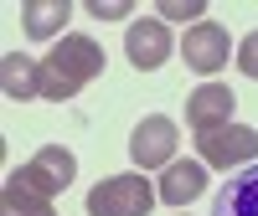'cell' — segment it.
Listing matches in <instances>:
<instances>
[{
  "label": "cell",
  "mask_w": 258,
  "mask_h": 216,
  "mask_svg": "<svg viewBox=\"0 0 258 216\" xmlns=\"http://www.w3.org/2000/svg\"><path fill=\"white\" fill-rule=\"evenodd\" d=\"M103 62H109V57H103V47H98L88 31H68L47 57H41V98H47V103L78 98L103 72Z\"/></svg>",
  "instance_id": "cell-1"
},
{
  "label": "cell",
  "mask_w": 258,
  "mask_h": 216,
  "mask_svg": "<svg viewBox=\"0 0 258 216\" xmlns=\"http://www.w3.org/2000/svg\"><path fill=\"white\" fill-rule=\"evenodd\" d=\"M160 201V185L140 175V170H124V175H103L88 190V216H150Z\"/></svg>",
  "instance_id": "cell-2"
},
{
  "label": "cell",
  "mask_w": 258,
  "mask_h": 216,
  "mask_svg": "<svg viewBox=\"0 0 258 216\" xmlns=\"http://www.w3.org/2000/svg\"><path fill=\"white\" fill-rule=\"evenodd\" d=\"M176 144H181L176 119H165V114H145V119L135 124V134H129V160H135L140 175H150V170H170V165L181 160Z\"/></svg>",
  "instance_id": "cell-3"
},
{
  "label": "cell",
  "mask_w": 258,
  "mask_h": 216,
  "mask_svg": "<svg viewBox=\"0 0 258 216\" xmlns=\"http://www.w3.org/2000/svg\"><path fill=\"white\" fill-rule=\"evenodd\" d=\"M11 175L21 180V185H31L36 196H47V201H57L62 190H68L73 180H78V155L68 144H41L36 155L26 160V165H16Z\"/></svg>",
  "instance_id": "cell-4"
},
{
  "label": "cell",
  "mask_w": 258,
  "mask_h": 216,
  "mask_svg": "<svg viewBox=\"0 0 258 216\" xmlns=\"http://www.w3.org/2000/svg\"><path fill=\"white\" fill-rule=\"evenodd\" d=\"M197 155H202V165L207 170H248V165H258V129H248V124H227V129H217V134H202L197 139Z\"/></svg>",
  "instance_id": "cell-5"
},
{
  "label": "cell",
  "mask_w": 258,
  "mask_h": 216,
  "mask_svg": "<svg viewBox=\"0 0 258 216\" xmlns=\"http://www.w3.org/2000/svg\"><path fill=\"white\" fill-rule=\"evenodd\" d=\"M181 57H186L191 72H202V77L212 82V72H222L227 57H238V47H232L227 26H217V21H202V26H191V31L181 36Z\"/></svg>",
  "instance_id": "cell-6"
},
{
  "label": "cell",
  "mask_w": 258,
  "mask_h": 216,
  "mask_svg": "<svg viewBox=\"0 0 258 216\" xmlns=\"http://www.w3.org/2000/svg\"><path fill=\"white\" fill-rule=\"evenodd\" d=\"M232 114H238V98H232L227 82H202V88L186 98V129L197 139L202 134H217V129H227V124H238Z\"/></svg>",
  "instance_id": "cell-7"
},
{
  "label": "cell",
  "mask_w": 258,
  "mask_h": 216,
  "mask_svg": "<svg viewBox=\"0 0 258 216\" xmlns=\"http://www.w3.org/2000/svg\"><path fill=\"white\" fill-rule=\"evenodd\" d=\"M170 47H176V41H170V26L155 16H140V21H129V31H124V57L135 62L140 72H155V67H165L170 62Z\"/></svg>",
  "instance_id": "cell-8"
},
{
  "label": "cell",
  "mask_w": 258,
  "mask_h": 216,
  "mask_svg": "<svg viewBox=\"0 0 258 216\" xmlns=\"http://www.w3.org/2000/svg\"><path fill=\"white\" fill-rule=\"evenodd\" d=\"M155 185H160V201L181 211V206H191V201L207 190V165H202V160H176L170 170H160Z\"/></svg>",
  "instance_id": "cell-9"
},
{
  "label": "cell",
  "mask_w": 258,
  "mask_h": 216,
  "mask_svg": "<svg viewBox=\"0 0 258 216\" xmlns=\"http://www.w3.org/2000/svg\"><path fill=\"white\" fill-rule=\"evenodd\" d=\"M0 88H6L11 103L41 98V62L26 57V52H6V57H0Z\"/></svg>",
  "instance_id": "cell-10"
},
{
  "label": "cell",
  "mask_w": 258,
  "mask_h": 216,
  "mask_svg": "<svg viewBox=\"0 0 258 216\" xmlns=\"http://www.w3.org/2000/svg\"><path fill=\"white\" fill-rule=\"evenodd\" d=\"M68 16H73L68 0H26V6H21V26H26L31 41H52V47H57V41L68 36V31H62Z\"/></svg>",
  "instance_id": "cell-11"
},
{
  "label": "cell",
  "mask_w": 258,
  "mask_h": 216,
  "mask_svg": "<svg viewBox=\"0 0 258 216\" xmlns=\"http://www.w3.org/2000/svg\"><path fill=\"white\" fill-rule=\"evenodd\" d=\"M212 216H258V165L227 175V185L212 196Z\"/></svg>",
  "instance_id": "cell-12"
},
{
  "label": "cell",
  "mask_w": 258,
  "mask_h": 216,
  "mask_svg": "<svg viewBox=\"0 0 258 216\" xmlns=\"http://www.w3.org/2000/svg\"><path fill=\"white\" fill-rule=\"evenodd\" d=\"M0 216H57V206L47 196H36L31 185H21L16 175H6V185H0Z\"/></svg>",
  "instance_id": "cell-13"
},
{
  "label": "cell",
  "mask_w": 258,
  "mask_h": 216,
  "mask_svg": "<svg viewBox=\"0 0 258 216\" xmlns=\"http://www.w3.org/2000/svg\"><path fill=\"white\" fill-rule=\"evenodd\" d=\"M155 16H160V21H197V26H202L207 6H202V0H160Z\"/></svg>",
  "instance_id": "cell-14"
},
{
  "label": "cell",
  "mask_w": 258,
  "mask_h": 216,
  "mask_svg": "<svg viewBox=\"0 0 258 216\" xmlns=\"http://www.w3.org/2000/svg\"><path fill=\"white\" fill-rule=\"evenodd\" d=\"M88 16L93 21H129L135 6H129V0H88Z\"/></svg>",
  "instance_id": "cell-15"
},
{
  "label": "cell",
  "mask_w": 258,
  "mask_h": 216,
  "mask_svg": "<svg viewBox=\"0 0 258 216\" xmlns=\"http://www.w3.org/2000/svg\"><path fill=\"white\" fill-rule=\"evenodd\" d=\"M238 72L258 82V31H248V36L238 41Z\"/></svg>",
  "instance_id": "cell-16"
},
{
  "label": "cell",
  "mask_w": 258,
  "mask_h": 216,
  "mask_svg": "<svg viewBox=\"0 0 258 216\" xmlns=\"http://www.w3.org/2000/svg\"><path fill=\"white\" fill-rule=\"evenodd\" d=\"M176 216H191V211H176Z\"/></svg>",
  "instance_id": "cell-17"
}]
</instances>
